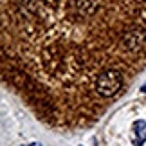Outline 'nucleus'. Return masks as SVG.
Listing matches in <instances>:
<instances>
[{
	"label": "nucleus",
	"mask_w": 146,
	"mask_h": 146,
	"mask_svg": "<svg viewBox=\"0 0 146 146\" xmlns=\"http://www.w3.org/2000/svg\"><path fill=\"white\" fill-rule=\"evenodd\" d=\"M2 56L40 121L87 128L146 63V0H2Z\"/></svg>",
	"instance_id": "nucleus-1"
},
{
	"label": "nucleus",
	"mask_w": 146,
	"mask_h": 146,
	"mask_svg": "<svg viewBox=\"0 0 146 146\" xmlns=\"http://www.w3.org/2000/svg\"><path fill=\"white\" fill-rule=\"evenodd\" d=\"M125 132V144L119 146H146V119H133Z\"/></svg>",
	"instance_id": "nucleus-2"
},
{
	"label": "nucleus",
	"mask_w": 146,
	"mask_h": 146,
	"mask_svg": "<svg viewBox=\"0 0 146 146\" xmlns=\"http://www.w3.org/2000/svg\"><path fill=\"white\" fill-rule=\"evenodd\" d=\"M24 146H42L40 143H31V144H24Z\"/></svg>",
	"instance_id": "nucleus-3"
}]
</instances>
